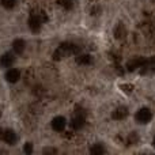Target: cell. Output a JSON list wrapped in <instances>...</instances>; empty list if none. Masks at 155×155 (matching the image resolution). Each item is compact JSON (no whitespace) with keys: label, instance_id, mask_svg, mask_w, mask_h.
Segmentation results:
<instances>
[{"label":"cell","instance_id":"6da1fadb","mask_svg":"<svg viewBox=\"0 0 155 155\" xmlns=\"http://www.w3.org/2000/svg\"><path fill=\"white\" fill-rule=\"evenodd\" d=\"M135 118H136V121L139 124H147L153 118V113H151V110L148 107H142L140 110H137Z\"/></svg>","mask_w":155,"mask_h":155},{"label":"cell","instance_id":"5b68a950","mask_svg":"<svg viewBox=\"0 0 155 155\" xmlns=\"http://www.w3.org/2000/svg\"><path fill=\"white\" fill-rule=\"evenodd\" d=\"M41 14L40 15H31L29 19V27L33 30V31H38L41 27V23H42V21H41Z\"/></svg>","mask_w":155,"mask_h":155},{"label":"cell","instance_id":"7a4b0ae2","mask_svg":"<svg viewBox=\"0 0 155 155\" xmlns=\"http://www.w3.org/2000/svg\"><path fill=\"white\" fill-rule=\"evenodd\" d=\"M51 125H52V128H53V131L63 132L65 128V125H67V120H65L63 116H57V117H54L53 120H52Z\"/></svg>","mask_w":155,"mask_h":155},{"label":"cell","instance_id":"9a60e30c","mask_svg":"<svg viewBox=\"0 0 155 155\" xmlns=\"http://www.w3.org/2000/svg\"><path fill=\"white\" fill-rule=\"evenodd\" d=\"M153 144H154V147H155V137H154V143H153Z\"/></svg>","mask_w":155,"mask_h":155},{"label":"cell","instance_id":"4fadbf2b","mask_svg":"<svg viewBox=\"0 0 155 155\" xmlns=\"http://www.w3.org/2000/svg\"><path fill=\"white\" fill-rule=\"evenodd\" d=\"M23 151L26 154H31L33 153V144H31V143H26V144H25V147H23Z\"/></svg>","mask_w":155,"mask_h":155},{"label":"cell","instance_id":"3957f363","mask_svg":"<svg viewBox=\"0 0 155 155\" xmlns=\"http://www.w3.org/2000/svg\"><path fill=\"white\" fill-rule=\"evenodd\" d=\"M3 140H4L7 144L14 146L16 143V140H18V136H16V134L12 129H7V131L3 132Z\"/></svg>","mask_w":155,"mask_h":155},{"label":"cell","instance_id":"9c48e42d","mask_svg":"<svg viewBox=\"0 0 155 155\" xmlns=\"http://www.w3.org/2000/svg\"><path fill=\"white\" fill-rule=\"evenodd\" d=\"M25 48H26V44H25V41H23V40L18 38V40L14 41V44H12V49H14V52H15V53H18V54L23 53Z\"/></svg>","mask_w":155,"mask_h":155},{"label":"cell","instance_id":"30bf717a","mask_svg":"<svg viewBox=\"0 0 155 155\" xmlns=\"http://www.w3.org/2000/svg\"><path fill=\"white\" fill-rule=\"evenodd\" d=\"M90 153L93 155H102L105 153V147L102 144H94L93 147L90 148Z\"/></svg>","mask_w":155,"mask_h":155},{"label":"cell","instance_id":"7c38bea8","mask_svg":"<svg viewBox=\"0 0 155 155\" xmlns=\"http://www.w3.org/2000/svg\"><path fill=\"white\" fill-rule=\"evenodd\" d=\"M2 5L7 10H11L16 5V0H2Z\"/></svg>","mask_w":155,"mask_h":155},{"label":"cell","instance_id":"277c9868","mask_svg":"<svg viewBox=\"0 0 155 155\" xmlns=\"http://www.w3.org/2000/svg\"><path fill=\"white\" fill-rule=\"evenodd\" d=\"M19 79H21V72H19L18 70H15V68H11V70H8L7 72H5V80H7V82L16 83Z\"/></svg>","mask_w":155,"mask_h":155},{"label":"cell","instance_id":"ba28073f","mask_svg":"<svg viewBox=\"0 0 155 155\" xmlns=\"http://www.w3.org/2000/svg\"><path fill=\"white\" fill-rule=\"evenodd\" d=\"M84 125V118H83V116H79L76 114L75 117H72V120H71V127H72V129H80Z\"/></svg>","mask_w":155,"mask_h":155},{"label":"cell","instance_id":"8fae6325","mask_svg":"<svg viewBox=\"0 0 155 155\" xmlns=\"http://www.w3.org/2000/svg\"><path fill=\"white\" fill-rule=\"evenodd\" d=\"M76 61L79 63V64H88V63L91 61V57L88 56V54H79V56L76 57Z\"/></svg>","mask_w":155,"mask_h":155},{"label":"cell","instance_id":"5bb4252c","mask_svg":"<svg viewBox=\"0 0 155 155\" xmlns=\"http://www.w3.org/2000/svg\"><path fill=\"white\" fill-rule=\"evenodd\" d=\"M63 5H64L67 10H70V8H72V5H74V3H72V0H63V3H61Z\"/></svg>","mask_w":155,"mask_h":155},{"label":"cell","instance_id":"8992f818","mask_svg":"<svg viewBox=\"0 0 155 155\" xmlns=\"http://www.w3.org/2000/svg\"><path fill=\"white\" fill-rule=\"evenodd\" d=\"M14 56L11 53H4L2 57H0V67L3 68H8L14 64Z\"/></svg>","mask_w":155,"mask_h":155},{"label":"cell","instance_id":"2e32d148","mask_svg":"<svg viewBox=\"0 0 155 155\" xmlns=\"http://www.w3.org/2000/svg\"><path fill=\"white\" fill-rule=\"evenodd\" d=\"M0 116H2V112H0Z\"/></svg>","mask_w":155,"mask_h":155},{"label":"cell","instance_id":"52a82bcc","mask_svg":"<svg viewBox=\"0 0 155 155\" xmlns=\"http://www.w3.org/2000/svg\"><path fill=\"white\" fill-rule=\"evenodd\" d=\"M127 116H128V109L124 106H118L117 109L113 112L112 117L114 118V120H123V118H125Z\"/></svg>","mask_w":155,"mask_h":155}]
</instances>
